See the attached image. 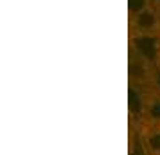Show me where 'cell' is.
Returning a JSON list of instances; mask_svg holds the SVG:
<instances>
[{"label": "cell", "mask_w": 160, "mask_h": 155, "mask_svg": "<svg viewBox=\"0 0 160 155\" xmlns=\"http://www.w3.org/2000/svg\"><path fill=\"white\" fill-rule=\"evenodd\" d=\"M130 42L160 38V0H128Z\"/></svg>", "instance_id": "1"}, {"label": "cell", "mask_w": 160, "mask_h": 155, "mask_svg": "<svg viewBox=\"0 0 160 155\" xmlns=\"http://www.w3.org/2000/svg\"><path fill=\"white\" fill-rule=\"evenodd\" d=\"M138 89L142 92V121L140 123L160 125V81H153Z\"/></svg>", "instance_id": "2"}, {"label": "cell", "mask_w": 160, "mask_h": 155, "mask_svg": "<svg viewBox=\"0 0 160 155\" xmlns=\"http://www.w3.org/2000/svg\"><path fill=\"white\" fill-rule=\"evenodd\" d=\"M131 125V123H130ZM137 130V139L144 155H160V125L138 123L131 125Z\"/></svg>", "instance_id": "3"}]
</instances>
